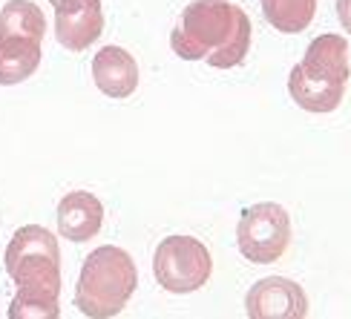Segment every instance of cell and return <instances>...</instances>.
Wrapping results in <instances>:
<instances>
[{
  "label": "cell",
  "mask_w": 351,
  "mask_h": 319,
  "mask_svg": "<svg viewBox=\"0 0 351 319\" xmlns=\"http://www.w3.org/2000/svg\"><path fill=\"white\" fill-rule=\"evenodd\" d=\"M239 253L254 265L280 262L291 244V216L276 201H259L245 207L237 225Z\"/></svg>",
  "instance_id": "5b68a950"
},
{
  "label": "cell",
  "mask_w": 351,
  "mask_h": 319,
  "mask_svg": "<svg viewBox=\"0 0 351 319\" xmlns=\"http://www.w3.org/2000/svg\"><path fill=\"white\" fill-rule=\"evenodd\" d=\"M104 32L101 0H61L55 6V38L69 52H84Z\"/></svg>",
  "instance_id": "ba28073f"
},
{
  "label": "cell",
  "mask_w": 351,
  "mask_h": 319,
  "mask_svg": "<svg viewBox=\"0 0 351 319\" xmlns=\"http://www.w3.org/2000/svg\"><path fill=\"white\" fill-rule=\"evenodd\" d=\"M104 205L86 190L66 193L58 205V233L69 242H90L101 233Z\"/></svg>",
  "instance_id": "30bf717a"
},
{
  "label": "cell",
  "mask_w": 351,
  "mask_h": 319,
  "mask_svg": "<svg viewBox=\"0 0 351 319\" xmlns=\"http://www.w3.org/2000/svg\"><path fill=\"white\" fill-rule=\"evenodd\" d=\"M138 285L136 262L124 248L101 244L95 248L81 268L75 285V305L84 316L110 319L119 316L127 302L133 299Z\"/></svg>",
  "instance_id": "277c9868"
},
{
  "label": "cell",
  "mask_w": 351,
  "mask_h": 319,
  "mask_svg": "<svg viewBox=\"0 0 351 319\" xmlns=\"http://www.w3.org/2000/svg\"><path fill=\"white\" fill-rule=\"evenodd\" d=\"M265 21L285 35H300L311 26L317 14V0H259Z\"/></svg>",
  "instance_id": "4fadbf2b"
},
{
  "label": "cell",
  "mask_w": 351,
  "mask_h": 319,
  "mask_svg": "<svg viewBox=\"0 0 351 319\" xmlns=\"http://www.w3.org/2000/svg\"><path fill=\"white\" fill-rule=\"evenodd\" d=\"M49 3H52V6H58V3H61V0H49Z\"/></svg>",
  "instance_id": "5bb4252c"
},
{
  "label": "cell",
  "mask_w": 351,
  "mask_h": 319,
  "mask_svg": "<svg viewBox=\"0 0 351 319\" xmlns=\"http://www.w3.org/2000/svg\"><path fill=\"white\" fill-rule=\"evenodd\" d=\"M6 273L18 285L9 316L12 319H58L61 316V248L55 233L40 225H26L12 236Z\"/></svg>",
  "instance_id": "6da1fadb"
},
{
  "label": "cell",
  "mask_w": 351,
  "mask_h": 319,
  "mask_svg": "<svg viewBox=\"0 0 351 319\" xmlns=\"http://www.w3.org/2000/svg\"><path fill=\"white\" fill-rule=\"evenodd\" d=\"M40 40L32 38H0V86L23 84L40 66Z\"/></svg>",
  "instance_id": "8fae6325"
},
{
  "label": "cell",
  "mask_w": 351,
  "mask_h": 319,
  "mask_svg": "<svg viewBox=\"0 0 351 319\" xmlns=\"http://www.w3.org/2000/svg\"><path fill=\"white\" fill-rule=\"evenodd\" d=\"M348 78V40L340 35H319L308 43L302 61L291 69L288 92L305 112L326 115L343 104Z\"/></svg>",
  "instance_id": "3957f363"
},
{
  "label": "cell",
  "mask_w": 351,
  "mask_h": 319,
  "mask_svg": "<svg viewBox=\"0 0 351 319\" xmlns=\"http://www.w3.org/2000/svg\"><path fill=\"white\" fill-rule=\"evenodd\" d=\"M43 35H47V18L40 6L29 0H9L0 9V38H32L43 43Z\"/></svg>",
  "instance_id": "7c38bea8"
},
{
  "label": "cell",
  "mask_w": 351,
  "mask_h": 319,
  "mask_svg": "<svg viewBox=\"0 0 351 319\" xmlns=\"http://www.w3.org/2000/svg\"><path fill=\"white\" fill-rule=\"evenodd\" d=\"M156 282L170 294H193L208 285L213 256L193 236H167L153 256Z\"/></svg>",
  "instance_id": "8992f818"
},
{
  "label": "cell",
  "mask_w": 351,
  "mask_h": 319,
  "mask_svg": "<svg viewBox=\"0 0 351 319\" xmlns=\"http://www.w3.org/2000/svg\"><path fill=\"white\" fill-rule=\"evenodd\" d=\"M93 81L107 98H130L138 90V64L121 47H104L93 58Z\"/></svg>",
  "instance_id": "9c48e42d"
},
{
  "label": "cell",
  "mask_w": 351,
  "mask_h": 319,
  "mask_svg": "<svg viewBox=\"0 0 351 319\" xmlns=\"http://www.w3.org/2000/svg\"><path fill=\"white\" fill-rule=\"evenodd\" d=\"M245 311L251 319H302L308 314V296L294 279L268 277L247 291Z\"/></svg>",
  "instance_id": "52a82bcc"
},
{
  "label": "cell",
  "mask_w": 351,
  "mask_h": 319,
  "mask_svg": "<svg viewBox=\"0 0 351 319\" xmlns=\"http://www.w3.org/2000/svg\"><path fill=\"white\" fill-rule=\"evenodd\" d=\"M182 61H208L213 69L239 66L251 49V18L230 0H193L170 35Z\"/></svg>",
  "instance_id": "7a4b0ae2"
}]
</instances>
